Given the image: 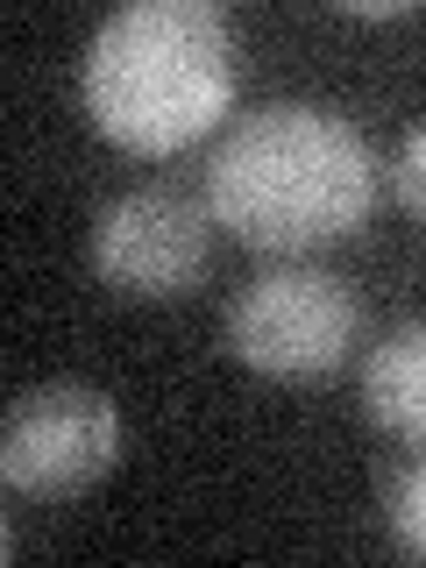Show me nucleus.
<instances>
[{
    "mask_svg": "<svg viewBox=\"0 0 426 568\" xmlns=\"http://www.w3.org/2000/svg\"><path fill=\"white\" fill-rule=\"evenodd\" d=\"M85 121L129 156L200 142L235 100V36L213 0H129L79 58Z\"/></svg>",
    "mask_w": 426,
    "mask_h": 568,
    "instance_id": "obj_2",
    "label": "nucleus"
},
{
    "mask_svg": "<svg viewBox=\"0 0 426 568\" xmlns=\"http://www.w3.org/2000/svg\"><path fill=\"white\" fill-rule=\"evenodd\" d=\"M355 334H363V306L320 263H292V271L242 284L235 306H227V348H235V363H248L256 377H277V384H306V377L342 369Z\"/></svg>",
    "mask_w": 426,
    "mask_h": 568,
    "instance_id": "obj_3",
    "label": "nucleus"
},
{
    "mask_svg": "<svg viewBox=\"0 0 426 568\" xmlns=\"http://www.w3.org/2000/svg\"><path fill=\"white\" fill-rule=\"evenodd\" d=\"M390 178H398V200L413 221H426V129H405L398 156H390Z\"/></svg>",
    "mask_w": 426,
    "mask_h": 568,
    "instance_id": "obj_8",
    "label": "nucleus"
},
{
    "mask_svg": "<svg viewBox=\"0 0 426 568\" xmlns=\"http://www.w3.org/2000/svg\"><path fill=\"white\" fill-rule=\"evenodd\" d=\"M363 405L390 440H405L413 455H426V320H405V327H390L384 342L369 348Z\"/></svg>",
    "mask_w": 426,
    "mask_h": 568,
    "instance_id": "obj_6",
    "label": "nucleus"
},
{
    "mask_svg": "<svg viewBox=\"0 0 426 568\" xmlns=\"http://www.w3.org/2000/svg\"><path fill=\"white\" fill-rule=\"evenodd\" d=\"M390 540L413 561H426V455L390 484Z\"/></svg>",
    "mask_w": 426,
    "mask_h": 568,
    "instance_id": "obj_7",
    "label": "nucleus"
},
{
    "mask_svg": "<svg viewBox=\"0 0 426 568\" xmlns=\"http://www.w3.org/2000/svg\"><path fill=\"white\" fill-rule=\"evenodd\" d=\"M348 14H369V22H398V14H413V8H377V0H355Z\"/></svg>",
    "mask_w": 426,
    "mask_h": 568,
    "instance_id": "obj_9",
    "label": "nucleus"
},
{
    "mask_svg": "<svg viewBox=\"0 0 426 568\" xmlns=\"http://www.w3.org/2000/svg\"><path fill=\"white\" fill-rule=\"evenodd\" d=\"M213 263V213L171 185L121 192L93 221V277L114 298H185Z\"/></svg>",
    "mask_w": 426,
    "mask_h": 568,
    "instance_id": "obj_5",
    "label": "nucleus"
},
{
    "mask_svg": "<svg viewBox=\"0 0 426 568\" xmlns=\"http://www.w3.org/2000/svg\"><path fill=\"white\" fill-rule=\"evenodd\" d=\"M121 462V413L100 384L58 377L36 384L8 405L0 426V484L29 505H58V497L93 490Z\"/></svg>",
    "mask_w": 426,
    "mask_h": 568,
    "instance_id": "obj_4",
    "label": "nucleus"
},
{
    "mask_svg": "<svg viewBox=\"0 0 426 568\" xmlns=\"http://www.w3.org/2000/svg\"><path fill=\"white\" fill-rule=\"evenodd\" d=\"M206 213L263 256H313L377 213V150L334 106L271 100L213 150Z\"/></svg>",
    "mask_w": 426,
    "mask_h": 568,
    "instance_id": "obj_1",
    "label": "nucleus"
}]
</instances>
